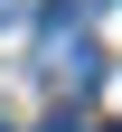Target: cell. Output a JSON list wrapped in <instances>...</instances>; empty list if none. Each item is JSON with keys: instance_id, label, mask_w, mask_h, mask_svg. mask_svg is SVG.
Wrapping results in <instances>:
<instances>
[{"instance_id": "2", "label": "cell", "mask_w": 122, "mask_h": 132, "mask_svg": "<svg viewBox=\"0 0 122 132\" xmlns=\"http://www.w3.org/2000/svg\"><path fill=\"white\" fill-rule=\"evenodd\" d=\"M103 132H122V123H103Z\"/></svg>"}, {"instance_id": "1", "label": "cell", "mask_w": 122, "mask_h": 132, "mask_svg": "<svg viewBox=\"0 0 122 132\" xmlns=\"http://www.w3.org/2000/svg\"><path fill=\"white\" fill-rule=\"evenodd\" d=\"M47 132H85V123H47Z\"/></svg>"}]
</instances>
